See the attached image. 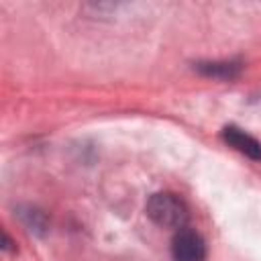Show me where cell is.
Listing matches in <instances>:
<instances>
[{
	"label": "cell",
	"mask_w": 261,
	"mask_h": 261,
	"mask_svg": "<svg viewBox=\"0 0 261 261\" xmlns=\"http://www.w3.org/2000/svg\"><path fill=\"white\" fill-rule=\"evenodd\" d=\"M147 216L161 228H184L188 218H190V212H188V206L186 202L177 196V194H171V192H159V194H153L147 202Z\"/></svg>",
	"instance_id": "6da1fadb"
},
{
	"label": "cell",
	"mask_w": 261,
	"mask_h": 261,
	"mask_svg": "<svg viewBox=\"0 0 261 261\" xmlns=\"http://www.w3.org/2000/svg\"><path fill=\"white\" fill-rule=\"evenodd\" d=\"M173 261H206V243L192 228H179L171 239Z\"/></svg>",
	"instance_id": "7a4b0ae2"
},
{
	"label": "cell",
	"mask_w": 261,
	"mask_h": 261,
	"mask_svg": "<svg viewBox=\"0 0 261 261\" xmlns=\"http://www.w3.org/2000/svg\"><path fill=\"white\" fill-rule=\"evenodd\" d=\"M196 69L208 77H218V80H232L241 71L239 61H208V63H198Z\"/></svg>",
	"instance_id": "277c9868"
},
{
	"label": "cell",
	"mask_w": 261,
	"mask_h": 261,
	"mask_svg": "<svg viewBox=\"0 0 261 261\" xmlns=\"http://www.w3.org/2000/svg\"><path fill=\"white\" fill-rule=\"evenodd\" d=\"M220 137L226 145H230L232 149H237L245 157H249L253 161H261V143L253 135L245 133L243 128H239L234 124H228L220 130Z\"/></svg>",
	"instance_id": "3957f363"
},
{
	"label": "cell",
	"mask_w": 261,
	"mask_h": 261,
	"mask_svg": "<svg viewBox=\"0 0 261 261\" xmlns=\"http://www.w3.org/2000/svg\"><path fill=\"white\" fill-rule=\"evenodd\" d=\"M2 249H4V251H10V249H12V241L8 239V232H6V230L2 232Z\"/></svg>",
	"instance_id": "5b68a950"
}]
</instances>
